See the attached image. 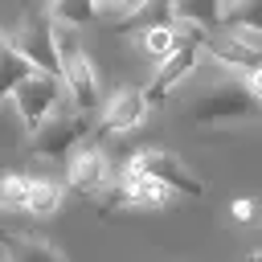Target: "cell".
Wrapping results in <instances>:
<instances>
[{
	"mask_svg": "<svg viewBox=\"0 0 262 262\" xmlns=\"http://www.w3.org/2000/svg\"><path fill=\"white\" fill-rule=\"evenodd\" d=\"M184 115L196 119V123H246V119L262 115V102L254 98L250 82L237 74V78H221V82L201 86L188 98Z\"/></svg>",
	"mask_w": 262,
	"mask_h": 262,
	"instance_id": "1",
	"label": "cell"
},
{
	"mask_svg": "<svg viewBox=\"0 0 262 262\" xmlns=\"http://www.w3.org/2000/svg\"><path fill=\"white\" fill-rule=\"evenodd\" d=\"M196 41H201V53H209L217 66H225L242 78L262 70V33L258 29H229V25L201 29Z\"/></svg>",
	"mask_w": 262,
	"mask_h": 262,
	"instance_id": "2",
	"label": "cell"
},
{
	"mask_svg": "<svg viewBox=\"0 0 262 262\" xmlns=\"http://www.w3.org/2000/svg\"><path fill=\"white\" fill-rule=\"evenodd\" d=\"M90 135V119L86 111H66L57 106L41 127L29 131V151L41 160H66L70 151H78V143Z\"/></svg>",
	"mask_w": 262,
	"mask_h": 262,
	"instance_id": "3",
	"label": "cell"
},
{
	"mask_svg": "<svg viewBox=\"0 0 262 262\" xmlns=\"http://www.w3.org/2000/svg\"><path fill=\"white\" fill-rule=\"evenodd\" d=\"M12 45L33 61V70L61 78V53H57V25L45 8H29L12 33Z\"/></svg>",
	"mask_w": 262,
	"mask_h": 262,
	"instance_id": "4",
	"label": "cell"
},
{
	"mask_svg": "<svg viewBox=\"0 0 262 262\" xmlns=\"http://www.w3.org/2000/svg\"><path fill=\"white\" fill-rule=\"evenodd\" d=\"M127 168L151 176V180L164 184L172 196H201V192H205V180H201L180 156H172V151H164V147H143V151H135Z\"/></svg>",
	"mask_w": 262,
	"mask_h": 262,
	"instance_id": "5",
	"label": "cell"
},
{
	"mask_svg": "<svg viewBox=\"0 0 262 262\" xmlns=\"http://www.w3.org/2000/svg\"><path fill=\"white\" fill-rule=\"evenodd\" d=\"M57 53H61V86L74 98V111H86L90 115L98 106V74L90 66L86 49L70 33H57Z\"/></svg>",
	"mask_w": 262,
	"mask_h": 262,
	"instance_id": "6",
	"label": "cell"
},
{
	"mask_svg": "<svg viewBox=\"0 0 262 262\" xmlns=\"http://www.w3.org/2000/svg\"><path fill=\"white\" fill-rule=\"evenodd\" d=\"M172 192L164 184H156L151 176L135 172V168H123L106 192H102V213H119V209H151V205H164Z\"/></svg>",
	"mask_w": 262,
	"mask_h": 262,
	"instance_id": "7",
	"label": "cell"
},
{
	"mask_svg": "<svg viewBox=\"0 0 262 262\" xmlns=\"http://www.w3.org/2000/svg\"><path fill=\"white\" fill-rule=\"evenodd\" d=\"M111 180H115V164H111V156H106L98 143L70 151V160H66V188H70V192L102 196Z\"/></svg>",
	"mask_w": 262,
	"mask_h": 262,
	"instance_id": "8",
	"label": "cell"
},
{
	"mask_svg": "<svg viewBox=\"0 0 262 262\" xmlns=\"http://www.w3.org/2000/svg\"><path fill=\"white\" fill-rule=\"evenodd\" d=\"M57 94H61V78L37 70V74H29V78L12 90V106H16L20 123L33 131V127H41V123L57 111Z\"/></svg>",
	"mask_w": 262,
	"mask_h": 262,
	"instance_id": "9",
	"label": "cell"
},
{
	"mask_svg": "<svg viewBox=\"0 0 262 262\" xmlns=\"http://www.w3.org/2000/svg\"><path fill=\"white\" fill-rule=\"evenodd\" d=\"M147 111H151L147 94H143V90H135V86H123V90H115V94L106 98V106H102V115H98L94 131H98V135L131 131V127H139V123L147 119Z\"/></svg>",
	"mask_w": 262,
	"mask_h": 262,
	"instance_id": "10",
	"label": "cell"
},
{
	"mask_svg": "<svg viewBox=\"0 0 262 262\" xmlns=\"http://www.w3.org/2000/svg\"><path fill=\"white\" fill-rule=\"evenodd\" d=\"M201 33V29H196ZM196 33L172 53V57H164L160 66H156V74H151V82L143 86V94H147V102L156 106V102H164V94L168 90H176L188 74H192V66H196V53H201V41H196Z\"/></svg>",
	"mask_w": 262,
	"mask_h": 262,
	"instance_id": "11",
	"label": "cell"
},
{
	"mask_svg": "<svg viewBox=\"0 0 262 262\" xmlns=\"http://www.w3.org/2000/svg\"><path fill=\"white\" fill-rule=\"evenodd\" d=\"M0 250H4V262H66V254L53 242L33 237V233H16V229L0 233Z\"/></svg>",
	"mask_w": 262,
	"mask_h": 262,
	"instance_id": "12",
	"label": "cell"
},
{
	"mask_svg": "<svg viewBox=\"0 0 262 262\" xmlns=\"http://www.w3.org/2000/svg\"><path fill=\"white\" fill-rule=\"evenodd\" d=\"M172 25L184 29H221L225 25V0H168Z\"/></svg>",
	"mask_w": 262,
	"mask_h": 262,
	"instance_id": "13",
	"label": "cell"
},
{
	"mask_svg": "<svg viewBox=\"0 0 262 262\" xmlns=\"http://www.w3.org/2000/svg\"><path fill=\"white\" fill-rule=\"evenodd\" d=\"M29 74H37L33 61L12 45V37H4V41H0V98H12V90H16Z\"/></svg>",
	"mask_w": 262,
	"mask_h": 262,
	"instance_id": "14",
	"label": "cell"
},
{
	"mask_svg": "<svg viewBox=\"0 0 262 262\" xmlns=\"http://www.w3.org/2000/svg\"><path fill=\"white\" fill-rule=\"evenodd\" d=\"M45 12L57 29H86L98 16V0H45Z\"/></svg>",
	"mask_w": 262,
	"mask_h": 262,
	"instance_id": "15",
	"label": "cell"
},
{
	"mask_svg": "<svg viewBox=\"0 0 262 262\" xmlns=\"http://www.w3.org/2000/svg\"><path fill=\"white\" fill-rule=\"evenodd\" d=\"M61 192H66L61 184L33 176V180H29V196H25V213H33V217H49V213H57Z\"/></svg>",
	"mask_w": 262,
	"mask_h": 262,
	"instance_id": "16",
	"label": "cell"
},
{
	"mask_svg": "<svg viewBox=\"0 0 262 262\" xmlns=\"http://www.w3.org/2000/svg\"><path fill=\"white\" fill-rule=\"evenodd\" d=\"M225 25L262 33V0H225Z\"/></svg>",
	"mask_w": 262,
	"mask_h": 262,
	"instance_id": "17",
	"label": "cell"
},
{
	"mask_svg": "<svg viewBox=\"0 0 262 262\" xmlns=\"http://www.w3.org/2000/svg\"><path fill=\"white\" fill-rule=\"evenodd\" d=\"M29 172H8L0 176V209H20L25 213V196H29Z\"/></svg>",
	"mask_w": 262,
	"mask_h": 262,
	"instance_id": "18",
	"label": "cell"
},
{
	"mask_svg": "<svg viewBox=\"0 0 262 262\" xmlns=\"http://www.w3.org/2000/svg\"><path fill=\"white\" fill-rule=\"evenodd\" d=\"M229 213H233V221L250 225V221L258 217V205H254V201H233V205H229Z\"/></svg>",
	"mask_w": 262,
	"mask_h": 262,
	"instance_id": "19",
	"label": "cell"
},
{
	"mask_svg": "<svg viewBox=\"0 0 262 262\" xmlns=\"http://www.w3.org/2000/svg\"><path fill=\"white\" fill-rule=\"evenodd\" d=\"M98 8H119V12H123V20H127V16L139 8V0H98Z\"/></svg>",
	"mask_w": 262,
	"mask_h": 262,
	"instance_id": "20",
	"label": "cell"
},
{
	"mask_svg": "<svg viewBox=\"0 0 262 262\" xmlns=\"http://www.w3.org/2000/svg\"><path fill=\"white\" fill-rule=\"evenodd\" d=\"M246 82H250V90H254V98L262 102V70H254V74H246Z\"/></svg>",
	"mask_w": 262,
	"mask_h": 262,
	"instance_id": "21",
	"label": "cell"
},
{
	"mask_svg": "<svg viewBox=\"0 0 262 262\" xmlns=\"http://www.w3.org/2000/svg\"><path fill=\"white\" fill-rule=\"evenodd\" d=\"M250 258H254V262H262V250H254V254H250Z\"/></svg>",
	"mask_w": 262,
	"mask_h": 262,
	"instance_id": "22",
	"label": "cell"
},
{
	"mask_svg": "<svg viewBox=\"0 0 262 262\" xmlns=\"http://www.w3.org/2000/svg\"><path fill=\"white\" fill-rule=\"evenodd\" d=\"M0 41H4V33H0Z\"/></svg>",
	"mask_w": 262,
	"mask_h": 262,
	"instance_id": "23",
	"label": "cell"
},
{
	"mask_svg": "<svg viewBox=\"0 0 262 262\" xmlns=\"http://www.w3.org/2000/svg\"><path fill=\"white\" fill-rule=\"evenodd\" d=\"M246 262H254V258H246Z\"/></svg>",
	"mask_w": 262,
	"mask_h": 262,
	"instance_id": "24",
	"label": "cell"
}]
</instances>
